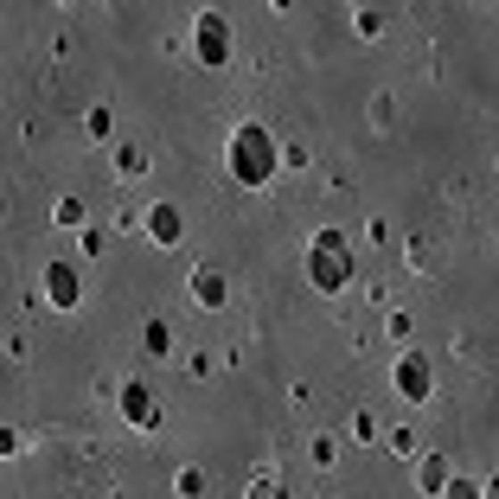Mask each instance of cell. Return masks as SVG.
<instances>
[{
    "mask_svg": "<svg viewBox=\"0 0 499 499\" xmlns=\"http://www.w3.org/2000/svg\"><path fill=\"white\" fill-rule=\"evenodd\" d=\"M115 167H122V179H141L147 154H141V147H115Z\"/></svg>",
    "mask_w": 499,
    "mask_h": 499,
    "instance_id": "9",
    "label": "cell"
},
{
    "mask_svg": "<svg viewBox=\"0 0 499 499\" xmlns=\"http://www.w3.org/2000/svg\"><path fill=\"white\" fill-rule=\"evenodd\" d=\"M192 295H199L205 307H218V301H224V282H218V269H199V282H192Z\"/></svg>",
    "mask_w": 499,
    "mask_h": 499,
    "instance_id": "7",
    "label": "cell"
},
{
    "mask_svg": "<svg viewBox=\"0 0 499 499\" xmlns=\"http://www.w3.org/2000/svg\"><path fill=\"white\" fill-rule=\"evenodd\" d=\"M224 167L237 173L244 186H269V179H276V135H269L262 122H244L237 135L224 141Z\"/></svg>",
    "mask_w": 499,
    "mask_h": 499,
    "instance_id": "1",
    "label": "cell"
},
{
    "mask_svg": "<svg viewBox=\"0 0 499 499\" xmlns=\"http://www.w3.org/2000/svg\"><path fill=\"white\" fill-rule=\"evenodd\" d=\"M307 276H314V288H345V276H353V256H345V237L339 230H327V237H314V250H307Z\"/></svg>",
    "mask_w": 499,
    "mask_h": 499,
    "instance_id": "2",
    "label": "cell"
},
{
    "mask_svg": "<svg viewBox=\"0 0 499 499\" xmlns=\"http://www.w3.org/2000/svg\"><path fill=\"white\" fill-rule=\"evenodd\" d=\"M122 410H129L135 422H154V403H147V391H141V384H129V391H122Z\"/></svg>",
    "mask_w": 499,
    "mask_h": 499,
    "instance_id": "8",
    "label": "cell"
},
{
    "mask_svg": "<svg viewBox=\"0 0 499 499\" xmlns=\"http://www.w3.org/2000/svg\"><path fill=\"white\" fill-rule=\"evenodd\" d=\"M179 224H186V218H179L173 205H154V212H147V237H154V244H179Z\"/></svg>",
    "mask_w": 499,
    "mask_h": 499,
    "instance_id": "4",
    "label": "cell"
},
{
    "mask_svg": "<svg viewBox=\"0 0 499 499\" xmlns=\"http://www.w3.org/2000/svg\"><path fill=\"white\" fill-rule=\"evenodd\" d=\"M199 58H205V64H224V58H230V32L218 26V13L199 20Z\"/></svg>",
    "mask_w": 499,
    "mask_h": 499,
    "instance_id": "3",
    "label": "cell"
},
{
    "mask_svg": "<svg viewBox=\"0 0 499 499\" xmlns=\"http://www.w3.org/2000/svg\"><path fill=\"white\" fill-rule=\"evenodd\" d=\"M442 474H448V468H442V461H422V487H429V493H436V487H448Z\"/></svg>",
    "mask_w": 499,
    "mask_h": 499,
    "instance_id": "10",
    "label": "cell"
},
{
    "mask_svg": "<svg viewBox=\"0 0 499 499\" xmlns=\"http://www.w3.org/2000/svg\"><path fill=\"white\" fill-rule=\"evenodd\" d=\"M397 391H403V397H429V365H422V359H403V365H397Z\"/></svg>",
    "mask_w": 499,
    "mask_h": 499,
    "instance_id": "5",
    "label": "cell"
},
{
    "mask_svg": "<svg viewBox=\"0 0 499 499\" xmlns=\"http://www.w3.org/2000/svg\"><path fill=\"white\" fill-rule=\"evenodd\" d=\"M46 276H52V301H58V307H71L77 295H84V282H77V269H64V262H52Z\"/></svg>",
    "mask_w": 499,
    "mask_h": 499,
    "instance_id": "6",
    "label": "cell"
}]
</instances>
